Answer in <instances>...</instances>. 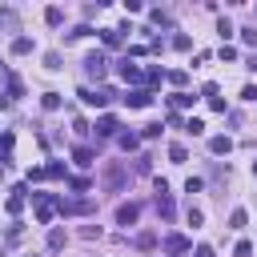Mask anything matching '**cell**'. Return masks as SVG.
<instances>
[{
	"label": "cell",
	"mask_w": 257,
	"mask_h": 257,
	"mask_svg": "<svg viewBox=\"0 0 257 257\" xmlns=\"http://www.w3.org/2000/svg\"><path fill=\"white\" fill-rule=\"evenodd\" d=\"M76 96H80L84 104H92V108H104V104L112 100V92H108V88H80Z\"/></svg>",
	"instance_id": "obj_1"
},
{
	"label": "cell",
	"mask_w": 257,
	"mask_h": 257,
	"mask_svg": "<svg viewBox=\"0 0 257 257\" xmlns=\"http://www.w3.org/2000/svg\"><path fill=\"white\" fill-rule=\"evenodd\" d=\"M84 72L100 80V76L108 72V60H104V52H88V56H84Z\"/></svg>",
	"instance_id": "obj_2"
},
{
	"label": "cell",
	"mask_w": 257,
	"mask_h": 257,
	"mask_svg": "<svg viewBox=\"0 0 257 257\" xmlns=\"http://www.w3.org/2000/svg\"><path fill=\"white\" fill-rule=\"evenodd\" d=\"M116 72H120V80H128V84H141V80H145V72H141V64H137L133 56H124Z\"/></svg>",
	"instance_id": "obj_3"
},
{
	"label": "cell",
	"mask_w": 257,
	"mask_h": 257,
	"mask_svg": "<svg viewBox=\"0 0 257 257\" xmlns=\"http://www.w3.org/2000/svg\"><path fill=\"white\" fill-rule=\"evenodd\" d=\"M28 197H32V193H28V185H16V189H12V197L4 201V209H8L12 217H16V213L24 209V201H28Z\"/></svg>",
	"instance_id": "obj_4"
},
{
	"label": "cell",
	"mask_w": 257,
	"mask_h": 257,
	"mask_svg": "<svg viewBox=\"0 0 257 257\" xmlns=\"http://www.w3.org/2000/svg\"><path fill=\"white\" fill-rule=\"evenodd\" d=\"M124 104H128V108H149V104H153V92H149V88H133V92L124 96Z\"/></svg>",
	"instance_id": "obj_5"
},
{
	"label": "cell",
	"mask_w": 257,
	"mask_h": 257,
	"mask_svg": "<svg viewBox=\"0 0 257 257\" xmlns=\"http://www.w3.org/2000/svg\"><path fill=\"white\" fill-rule=\"evenodd\" d=\"M161 249H165V253H189V237H181V233H169V237L161 241Z\"/></svg>",
	"instance_id": "obj_6"
},
{
	"label": "cell",
	"mask_w": 257,
	"mask_h": 257,
	"mask_svg": "<svg viewBox=\"0 0 257 257\" xmlns=\"http://www.w3.org/2000/svg\"><path fill=\"white\" fill-rule=\"evenodd\" d=\"M56 209H60V213H68V217H72V213H92V201H64V197H60V201H56Z\"/></svg>",
	"instance_id": "obj_7"
},
{
	"label": "cell",
	"mask_w": 257,
	"mask_h": 257,
	"mask_svg": "<svg viewBox=\"0 0 257 257\" xmlns=\"http://www.w3.org/2000/svg\"><path fill=\"white\" fill-rule=\"evenodd\" d=\"M137 217H141V205H133V201H128V205H120V209H116V225H124V229H128V225H133V221H137Z\"/></svg>",
	"instance_id": "obj_8"
},
{
	"label": "cell",
	"mask_w": 257,
	"mask_h": 257,
	"mask_svg": "<svg viewBox=\"0 0 257 257\" xmlns=\"http://www.w3.org/2000/svg\"><path fill=\"white\" fill-rule=\"evenodd\" d=\"M72 161H76L80 169H88V165H92V149H88V145H76V149H72Z\"/></svg>",
	"instance_id": "obj_9"
},
{
	"label": "cell",
	"mask_w": 257,
	"mask_h": 257,
	"mask_svg": "<svg viewBox=\"0 0 257 257\" xmlns=\"http://www.w3.org/2000/svg\"><path fill=\"white\" fill-rule=\"evenodd\" d=\"M60 104H64V100H60V92H44V96H40V108H44V112H56Z\"/></svg>",
	"instance_id": "obj_10"
},
{
	"label": "cell",
	"mask_w": 257,
	"mask_h": 257,
	"mask_svg": "<svg viewBox=\"0 0 257 257\" xmlns=\"http://www.w3.org/2000/svg\"><path fill=\"white\" fill-rule=\"evenodd\" d=\"M116 133V116H100L96 120V137H112Z\"/></svg>",
	"instance_id": "obj_11"
},
{
	"label": "cell",
	"mask_w": 257,
	"mask_h": 257,
	"mask_svg": "<svg viewBox=\"0 0 257 257\" xmlns=\"http://www.w3.org/2000/svg\"><path fill=\"white\" fill-rule=\"evenodd\" d=\"M229 149H233V141H229V137H213V141H209V153H217V157H221V153H229Z\"/></svg>",
	"instance_id": "obj_12"
},
{
	"label": "cell",
	"mask_w": 257,
	"mask_h": 257,
	"mask_svg": "<svg viewBox=\"0 0 257 257\" xmlns=\"http://www.w3.org/2000/svg\"><path fill=\"white\" fill-rule=\"evenodd\" d=\"M245 225H249V213L245 209H233L229 213V229H245Z\"/></svg>",
	"instance_id": "obj_13"
},
{
	"label": "cell",
	"mask_w": 257,
	"mask_h": 257,
	"mask_svg": "<svg viewBox=\"0 0 257 257\" xmlns=\"http://www.w3.org/2000/svg\"><path fill=\"white\" fill-rule=\"evenodd\" d=\"M24 52H32V40L28 36H16L12 40V56H24Z\"/></svg>",
	"instance_id": "obj_14"
},
{
	"label": "cell",
	"mask_w": 257,
	"mask_h": 257,
	"mask_svg": "<svg viewBox=\"0 0 257 257\" xmlns=\"http://www.w3.org/2000/svg\"><path fill=\"white\" fill-rule=\"evenodd\" d=\"M169 157H173V165H185L189 161V149L185 145H169Z\"/></svg>",
	"instance_id": "obj_15"
},
{
	"label": "cell",
	"mask_w": 257,
	"mask_h": 257,
	"mask_svg": "<svg viewBox=\"0 0 257 257\" xmlns=\"http://www.w3.org/2000/svg\"><path fill=\"white\" fill-rule=\"evenodd\" d=\"M120 185H124V169L112 165V169H108V189H120Z\"/></svg>",
	"instance_id": "obj_16"
},
{
	"label": "cell",
	"mask_w": 257,
	"mask_h": 257,
	"mask_svg": "<svg viewBox=\"0 0 257 257\" xmlns=\"http://www.w3.org/2000/svg\"><path fill=\"white\" fill-rule=\"evenodd\" d=\"M12 28H16V16H12V8H4V12H0V36L12 32Z\"/></svg>",
	"instance_id": "obj_17"
},
{
	"label": "cell",
	"mask_w": 257,
	"mask_h": 257,
	"mask_svg": "<svg viewBox=\"0 0 257 257\" xmlns=\"http://www.w3.org/2000/svg\"><path fill=\"white\" fill-rule=\"evenodd\" d=\"M100 40H104V44H108V48H116V44H120V40H124V36H120V32H116V28H104V32H100Z\"/></svg>",
	"instance_id": "obj_18"
},
{
	"label": "cell",
	"mask_w": 257,
	"mask_h": 257,
	"mask_svg": "<svg viewBox=\"0 0 257 257\" xmlns=\"http://www.w3.org/2000/svg\"><path fill=\"white\" fill-rule=\"evenodd\" d=\"M173 100V108H189V104H197V96H189V92H177V96H169Z\"/></svg>",
	"instance_id": "obj_19"
},
{
	"label": "cell",
	"mask_w": 257,
	"mask_h": 257,
	"mask_svg": "<svg viewBox=\"0 0 257 257\" xmlns=\"http://www.w3.org/2000/svg\"><path fill=\"white\" fill-rule=\"evenodd\" d=\"M157 213H161L165 221L173 217V201H169V193H165V197H157Z\"/></svg>",
	"instance_id": "obj_20"
},
{
	"label": "cell",
	"mask_w": 257,
	"mask_h": 257,
	"mask_svg": "<svg viewBox=\"0 0 257 257\" xmlns=\"http://www.w3.org/2000/svg\"><path fill=\"white\" fill-rule=\"evenodd\" d=\"M48 249H52V253L64 249V229H52V233H48Z\"/></svg>",
	"instance_id": "obj_21"
},
{
	"label": "cell",
	"mask_w": 257,
	"mask_h": 257,
	"mask_svg": "<svg viewBox=\"0 0 257 257\" xmlns=\"http://www.w3.org/2000/svg\"><path fill=\"white\" fill-rule=\"evenodd\" d=\"M217 32H221V36H225V40H229V36H233V32H237V28H233V20H229V16H221V20H217Z\"/></svg>",
	"instance_id": "obj_22"
},
{
	"label": "cell",
	"mask_w": 257,
	"mask_h": 257,
	"mask_svg": "<svg viewBox=\"0 0 257 257\" xmlns=\"http://www.w3.org/2000/svg\"><path fill=\"white\" fill-rule=\"evenodd\" d=\"M145 80H149V84H153V88H157V84H161V80H165V68H157V64H153V68H149V72H145Z\"/></svg>",
	"instance_id": "obj_23"
},
{
	"label": "cell",
	"mask_w": 257,
	"mask_h": 257,
	"mask_svg": "<svg viewBox=\"0 0 257 257\" xmlns=\"http://www.w3.org/2000/svg\"><path fill=\"white\" fill-rule=\"evenodd\" d=\"M116 141H120V149H124V153H133V149H137V133H120Z\"/></svg>",
	"instance_id": "obj_24"
},
{
	"label": "cell",
	"mask_w": 257,
	"mask_h": 257,
	"mask_svg": "<svg viewBox=\"0 0 257 257\" xmlns=\"http://www.w3.org/2000/svg\"><path fill=\"white\" fill-rule=\"evenodd\" d=\"M133 245H137V249H153V245H157V237H153V233H137V241H133Z\"/></svg>",
	"instance_id": "obj_25"
},
{
	"label": "cell",
	"mask_w": 257,
	"mask_h": 257,
	"mask_svg": "<svg viewBox=\"0 0 257 257\" xmlns=\"http://www.w3.org/2000/svg\"><path fill=\"white\" fill-rule=\"evenodd\" d=\"M185 133H193V137H201V133H205V120H197V116H193V120H185Z\"/></svg>",
	"instance_id": "obj_26"
},
{
	"label": "cell",
	"mask_w": 257,
	"mask_h": 257,
	"mask_svg": "<svg viewBox=\"0 0 257 257\" xmlns=\"http://www.w3.org/2000/svg\"><path fill=\"white\" fill-rule=\"evenodd\" d=\"M44 173H48L52 181H60V177H64V165H60V161H52V165H44Z\"/></svg>",
	"instance_id": "obj_27"
},
{
	"label": "cell",
	"mask_w": 257,
	"mask_h": 257,
	"mask_svg": "<svg viewBox=\"0 0 257 257\" xmlns=\"http://www.w3.org/2000/svg\"><path fill=\"white\" fill-rule=\"evenodd\" d=\"M149 16H153V24H161V28H169V12H161V8H153Z\"/></svg>",
	"instance_id": "obj_28"
},
{
	"label": "cell",
	"mask_w": 257,
	"mask_h": 257,
	"mask_svg": "<svg viewBox=\"0 0 257 257\" xmlns=\"http://www.w3.org/2000/svg\"><path fill=\"white\" fill-rule=\"evenodd\" d=\"M68 36H72V40H84V36H92V28H88V24H76Z\"/></svg>",
	"instance_id": "obj_29"
},
{
	"label": "cell",
	"mask_w": 257,
	"mask_h": 257,
	"mask_svg": "<svg viewBox=\"0 0 257 257\" xmlns=\"http://www.w3.org/2000/svg\"><path fill=\"white\" fill-rule=\"evenodd\" d=\"M44 68L56 72V68H60V52H48V56H44Z\"/></svg>",
	"instance_id": "obj_30"
},
{
	"label": "cell",
	"mask_w": 257,
	"mask_h": 257,
	"mask_svg": "<svg viewBox=\"0 0 257 257\" xmlns=\"http://www.w3.org/2000/svg\"><path fill=\"white\" fill-rule=\"evenodd\" d=\"M201 221H205V213H201V209H197V205H189V225H193V229H197V225H201Z\"/></svg>",
	"instance_id": "obj_31"
},
{
	"label": "cell",
	"mask_w": 257,
	"mask_h": 257,
	"mask_svg": "<svg viewBox=\"0 0 257 257\" xmlns=\"http://www.w3.org/2000/svg\"><path fill=\"white\" fill-rule=\"evenodd\" d=\"M189 44H193V40H189V36H185V32H177V36H173V48H181V52H185V48H189Z\"/></svg>",
	"instance_id": "obj_32"
},
{
	"label": "cell",
	"mask_w": 257,
	"mask_h": 257,
	"mask_svg": "<svg viewBox=\"0 0 257 257\" xmlns=\"http://www.w3.org/2000/svg\"><path fill=\"white\" fill-rule=\"evenodd\" d=\"M201 185H205L201 177H189V181H185V193H201Z\"/></svg>",
	"instance_id": "obj_33"
},
{
	"label": "cell",
	"mask_w": 257,
	"mask_h": 257,
	"mask_svg": "<svg viewBox=\"0 0 257 257\" xmlns=\"http://www.w3.org/2000/svg\"><path fill=\"white\" fill-rule=\"evenodd\" d=\"M233 253H237V257H253V245H249V241H237V249H233Z\"/></svg>",
	"instance_id": "obj_34"
},
{
	"label": "cell",
	"mask_w": 257,
	"mask_h": 257,
	"mask_svg": "<svg viewBox=\"0 0 257 257\" xmlns=\"http://www.w3.org/2000/svg\"><path fill=\"white\" fill-rule=\"evenodd\" d=\"M44 20H48V24H60L64 16H60V8H48V12H44Z\"/></svg>",
	"instance_id": "obj_35"
},
{
	"label": "cell",
	"mask_w": 257,
	"mask_h": 257,
	"mask_svg": "<svg viewBox=\"0 0 257 257\" xmlns=\"http://www.w3.org/2000/svg\"><path fill=\"white\" fill-rule=\"evenodd\" d=\"M221 60H237V48L233 44H221Z\"/></svg>",
	"instance_id": "obj_36"
},
{
	"label": "cell",
	"mask_w": 257,
	"mask_h": 257,
	"mask_svg": "<svg viewBox=\"0 0 257 257\" xmlns=\"http://www.w3.org/2000/svg\"><path fill=\"white\" fill-rule=\"evenodd\" d=\"M165 80H173V84H177V88H181V84H185V80H189V76H185V72H165Z\"/></svg>",
	"instance_id": "obj_37"
},
{
	"label": "cell",
	"mask_w": 257,
	"mask_h": 257,
	"mask_svg": "<svg viewBox=\"0 0 257 257\" xmlns=\"http://www.w3.org/2000/svg\"><path fill=\"white\" fill-rule=\"evenodd\" d=\"M80 237H88V241H92V237H100V225H84V229H80Z\"/></svg>",
	"instance_id": "obj_38"
},
{
	"label": "cell",
	"mask_w": 257,
	"mask_h": 257,
	"mask_svg": "<svg viewBox=\"0 0 257 257\" xmlns=\"http://www.w3.org/2000/svg\"><path fill=\"white\" fill-rule=\"evenodd\" d=\"M241 40H245V44H257V28H245V32H241Z\"/></svg>",
	"instance_id": "obj_39"
},
{
	"label": "cell",
	"mask_w": 257,
	"mask_h": 257,
	"mask_svg": "<svg viewBox=\"0 0 257 257\" xmlns=\"http://www.w3.org/2000/svg\"><path fill=\"white\" fill-rule=\"evenodd\" d=\"M245 100H257V84H245V92H241Z\"/></svg>",
	"instance_id": "obj_40"
},
{
	"label": "cell",
	"mask_w": 257,
	"mask_h": 257,
	"mask_svg": "<svg viewBox=\"0 0 257 257\" xmlns=\"http://www.w3.org/2000/svg\"><path fill=\"white\" fill-rule=\"evenodd\" d=\"M197 257H213V249L209 245H197Z\"/></svg>",
	"instance_id": "obj_41"
},
{
	"label": "cell",
	"mask_w": 257,
	"mask_h": 257,
	"mask_svg": "<svg viewBox=\"0 0 257 257\" xmlns=\"http://www.w3.org/2000/svg\"><path fill=\"white\" fill-rule=\"evenodd\" d=\"M253 177H257V161H253Z\"/></svg>",
	"instance_id": "obj_42"
},
{
	"label": "cell",
	"mask_w": 257,
	"mask_h": 257,
	"mask_svg": "<svg viewBox=\"0 0 257 257\" xmlns=\"http://www.w3.org/2000/svg\"><path fill=\"white\" fill-rule=\"evenodd\" d=\"M0 257H4V253H0Z\"/></svg>",
	"instance_id": "obj_43"
}]
</instances>
